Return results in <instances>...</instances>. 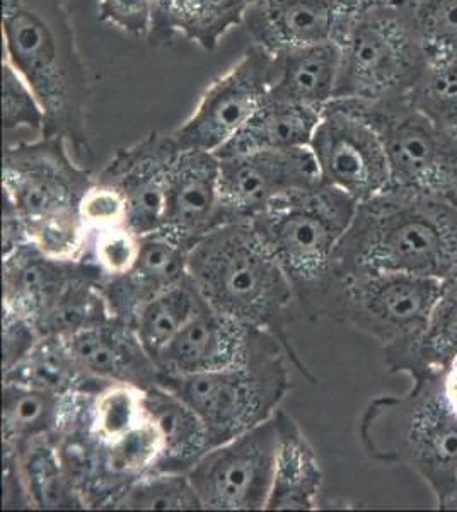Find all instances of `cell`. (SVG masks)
<instances>
[{
    "instance_id": "obj_23",
    "label": "cell",
    "mask_w": 457,
    "mask_h": 512,
    "mask_svg": "<svg viewBox=\"0 0 457 512\" xmlns=\"http://www.w3.org/2000/svg\"><path fill=\"white\" fill-rule=\"evenodd\" d=\"M55 448L84 509H110L132 483L111 470L106 444L91 431L89 408L55 439Z\"/></svg>"
},
{
    "instance_id": "obj_3",
    "label": "cell",
    "mask_w": 457,
    "mask_h": 512,
    "mask_svg": "<svg viewBox=\"0 0 457 512\" xmlns=\"http://www.w3.org/2000/svg\"><path fill=\"white\" fill-rule=\"evenodd\" d=\"M188 277L210 308L273 333L297 371L316 383L290 340V323L302 313L294 287L251 222H226L191 246Z\"/></svg>"
},
{
    "instance_id": "obj_7",
    "label": "cell",
    "mask_w": 457,
    "mask_h": 512,
    "mask_svg": "<svg viewBox=\"0 0 457 512\" xmlns=\"http://www.w3.org/2000/svg\"><path fill=\"white\" fill-rule=\"evenodd\" d=\"M444 292V280L405 272H374L336 282L330 318L381 344L384 364L396 373L417 347Z\"/></svg>"
},
{
    "instance_id": "obj_47",
    "label": "cell",
    "mask_w": 457,
    "mask_h": 512,
    "mask_svg": "<svg viewBox=\"0 0 457 512\" xmlns=\"http://www.w3.org/2000/svg\"><path fill=\"white\" fill-rule=\"evenodd\" d=\"M444 287L446 289H452V291H457V267L452 270V274L444 280Z\"/></svg>"
},
{
    "instance_id": "obj_4",
    "label": "cell",
    "mask_w": 457,
    "mask_h": 512,
    "mask_svg": "<svg viewBox=\"0 0 457 512\" xmlns=\"http://www.w3.org/2000/svg\"><path fill=\"white\" fill-rule=\"evenodd\" d=\"M442 373L411 379L401 396L374 398L360 419L359 436L372 460L417 473L435 506L452 511L457 492V417L442 393Z\"/></svg>"
},
{
    "instance_id": "obj_16",
    "label": "cell",
    "mask_w": 457,
    "mask_h": 512,
    "mask_svg": "<svg viewBox=\"0 0 457 512\" xmlns=\"http://www.w3.org/2000/svg\"><path fill=\"white\" fill-rule=\"evenodd\" d=\"M180 152L173 135L151 132L134 146L116 152L96 178L122 193L127 226L139 236L161 231L169 176Z\"/></svg>"
},
{
    "instance_id": "obj_40",
    "label": "cell",
    "mask_w": 457,
    "mask_h": 512,
    "mask_svg": "<svg viewBox=\"0 0 457 512\" xmlns=\"http://www.w3.org/2000/svg\"><path fill=\"white\" fill-rule=\"evenodd\" d=\"M140 250L142 236L135 233L127 224L91 233L89 256L103 270L106 279L127 274L139 260Z\"/></svg>"
},
{
    "instance_id": "obj_14",
    "label": "cell",
    "mask_w": 457,
    "mask_h": 512,
    "mask_svg": "<svg viewBox=\"0 0 457 512\" xmlns=\"http://www.w3.org/2000/svg\"><path fill=\"white\" fill-rule=\"evenodd\" d=\"M309 147L321 180L353 200L364 202L388 190V156L376 130L333 101L321 113Z\"/></svg>"
},
{
    "instance_id": "obj_45",
    "label": "cell",
    "mask_w": 457,
    "mask_h": 512,
    "mask_svg": "<svg viewBox=\"0 0 457 512\" xmlns=\"http://www.w3.org/2000/svg\"><path fill=\"white\" fill-rule=\"evenodd\" d=\"M176 0H152V28L147 40L154 47L168 45V21L169 14L173 11Z\"/></svg>"
},
{
    "instance_id": "obj_24",
    "label": "cell",
    "mask_w": 457,
    "mask_h": 512,
    "mask_svg": "<svg viewBox=\"0 0 457 512\" xmlns=\"http://www.w3.org/2000/svg\"><path fill=\"white\" fill-rule=\"evenodd\" d=\"M277 454L268 511H314L319 507L323 472L318 456L296 420L278 410Z\"/></svg>"
},
{
    "instance_id": "obj_9",
    "label": "cell",
    "mask_w": 457,
    "mask_h": 512,
    "mask_svg": "<svg viewBox=\"0 0 457 512\" xmlns=\"http://www.w3.org/2000/svg\"><path fill=\"white\" fill-rule=\"evenodd\" d=\"M287 355L210 373H159L157 384L180 396L207 425L214 446L272 419L289 393Z\"/></svg>"
},
{
    "instance_id": "obj_43",
    "label": "cell",
    "mask_w": 457,
    "mask_h": 512,
    "mask_svg": "<svg viewBox=\"0 0 457 512\" xmlns=\"http://www.w3.org/2000/svg\"><path fill=\"white\" fill-rule=\"evenodd\" d=\"M2 335H4V345H2L4 373L23 361L24 357L29 354V350L33 349L41 338L36 326L28 318L14 313L11 309H4V333Z\"/></svg>"
},
{
    "instance_id": "obj_11",
    "label": "cell",
    "mask_w": 457,
    "mask_h": 512,
    "mask_svg": "<svg viewBox=\"0 0 457 512\" xmlns=\"http://www.w3.org/2000/svg\"><path fill=\"white\" fill-rule=\"evenodd\" d=\"M277 454L275 415L210 449L186 473L207 511H263L272 492Z\"/></svg>"
},
{
    "instance_id": "obj_20",
    "label": "cell",
    "mask_w": 457,
    "mask_h": 512,
    "mask_svg": "<svg viewBox=\"0 0 457 512\" xmlns=\"http://www.w3.org/2000/svg\"><path fill=\"white\" fill-rule=\"evenodd\" d=\"M70 352L86 373L110 384H130L151 390L159 381V369L140 342L134 326L123 321H103L65 337Z\"/></svg>"
},
{
    "instance_id": "obj_15",
    "label": "cell",
    "mask_w": 457,
    "mask_h": 512,
    "mask_svg": "<svg viewBox=\"0 0 457 512\" xmlns=\"http://www.w3.org/2000/svg\"><path fill=\"white\" fill-rule=\"evenodd\" d=\"M220 159V197L226 222H251L277 198L321 183L311 147Z\"/></svg>"
},
{
    "instance_id": "obj_44",
    "label": "cell",
    "mask_w": 457,
    "mask_h": 512,
    "mask_svg": "<svg viewBox=\"0 0 457 512\" xmlns=\"http://www.w3.org/2000/svg\"><path fill=\"white\" fill-rule=\"evenodd\" d=\"M4 509H33L18 454L4 448Z\"/></svg>"
},
{
    "instance_id": "obj_8",
    "label": "cell",
    "mask_w": 457,
    "mask_h": 512,
    "mask_svg": "<svg viewBox=\"0 0 457 512\" xmlns=\"http://www.w3.org/2000/svg\"><path fill=\"white\" fill-rule=\"evenodd\" d=\"M369 123L388 156V188L429 193L457 207V139L444 134L408 96L357 101L333 99Z\"/></svg>"
},
{
    "instance_id": "obj_48",
    "label": "cell",
    "mask_w": 457,
    "mask_h": 512,
    "mask_svg": "<svg viewBox=\"0 0 457 512\" xmlns=\"http://www.w3.org/2000/svg\"><path fill=\"white\" fill-rule=\"evenodd\" d=\"M452 511H457V492H456V499H454V504H452Z\"/></svg>"
},
{
    "instance_id": "obj_31",
    "label": "cell",
    "mask_w": 457,
    "mask_h": 512,
    "mask_svg": "<svg viewBox=\"0 0 457 512\" xmlns=\"http://www.w3.org/2000/svg\"><path fill=\"white\" fill-rule=\"evenodd\" d=\"M16 454L33 509H84L53 441H38Z\"/></svg>"
},
{
    "instance_id": "obj_37",
    "label": "cell",
    "mask_w": 457,
    "mask_h": 512,
    "mask_svg": "<svg viewBox=\"0 0 457 512\" xmlns=\"http://www.w3.org/2000/svg\"><path fill=\"white\" fill-rule=\"evenodd\" d=\"M410 101L435 127L457 139V60L429 67Z\"/></svg>"
},
{
    "instance_id": "obj_38",
    "label": "cell",
    "mask_w": 457,
    "mask_h": 512,
    "mask_svg": "<svg viewBox=\"0 0 457 512\" xmlns=\"http://www.w3.org/2000/svg\"><path fill=\"white\" fill-rule=\"evenodd\" d=\"M106 448L111 470L123 480L134 482L137 478L156 472L162 454L161 434L149 417L127 436L106 444Z\"/></svg>"
},
{
    "instance_id": "obj_34",
    "label": "cell",
    "mask_w": 457,
    "mask_h": 512,
    "mask_svg": "<svg viewBox=\"0 0 457 512\" xmlns=\"http://www.w3.org/2000/svg\"><path fill=\"white\" fill-rule=\"evenodd\" d=\"M403 2L429 67L456 62L457 0Z\"/></svg>"
},
{
    "instance_id": "obj_17",
    "label": "cell",
    "mask_w": 457,
    "mask_h": 512,
    "mask_svg": "<svg viewBox=\"0 0 457 512\" xmlns=\"http://www.w3.org/2000/svg\"><path fill=\"white\" fill-rule=\"evenodd\" d=\"M226 224L220 197V159L215 152L181 151L169 176L159 233L190 251L215 227Z\"/></svg>"
},
{
    "instance_id": "obj_5",
    "label": "cell",
    "mask_w": 457,
    "mask_h": 512,
    "mask_svg": "<svg viewBox=\"0 0 457 512\" xmlns=\"http://www.w3.org/2000/svg\"><path fill=\"white\" fill-rule=\"evenodd\" d=\"M357 200L328 183L277 198L251 224L284 268L302 315L330 318L333 256L352 224Z\"/></svg>"
},
{
    "instance_id": "obj_35",
    "label": "cell",
    "mask_w": 457,
    "mask_h": 512,
    "mask_svg": "<svg viewBox=\"0 0 457 512\" xmlns=\"http://www.w3.org/2000/svg\"><path fill=\"white\" fill-rule=\"evenodd\" d=\"M110 509L198 511L203 506L186 473L154 472L130 483Z\"/></svg>"
},
{
    "instance_id": "obj_30",
    "label": "cell",
    "mask_w": 457,
    "mask_h": 512,
    "mask_svg": "<svg viewBox=\"0 0 457 512\" xmlns=\"http://www.w3.org/2000/svg\"><path fill=\"white\" fill-rule=\"evenodd\" d=\"M256 0H176L169 14L168 36L176 33L212 52L227 31L244 23V16Z\"/></svg>"
},
{
    "instance_id": "obj_22",
    "label": "cell",
    "mask_w": 457,
    "mask_h": 512,
    "mask_svg": "<svg viewBox=\"0 0 457 512\" xmlns=\"http://www.w3.org/2000/svg\"><path fill=\"white\" fill-rule=\"evenodd\" d=\"M94 395H57L26 384L4 381L2 441L12 451H23L38 441H53L79 419Z\"/></svg>"
},
{
    "instance_id": "obj_33",
    "label": "cell",
    "mask_w": 457,
    "mask_h": 512,
    "mask_svg": "<svg viewBox=\"0 0 457 512\" xmlns=\"http://www.w3.org/2000/svg\"><path fill=\"white\" fill-rule=\"evenodd\" d=\"M105 280L79 282L41 315L35 326L41 337H69L110 320V309L103 294Z\"/></svg>"
},
{
    "instance_id": "obj_12",
    "label": "cell",
    "mask_w": 457,
    "mask_h": 512,
    "mask_svg": "<svg viewBox=\"0 0 457 512\" xmlns=\"http://www.w3.org/2000/svg\"><path fill=\"white\" fill-rule=\"evenodd\" d=\"M273 55L251 45L238 64L210 84L173 139L180 151L217 152L238 134L272 86Z\"/></svg>"
},
{
    "instance_id": "obj_10",
    "label": "cell",
    "mask_w": 457,
    "mask_h": 512,
    "mask_svg": "<svg viewBox=\"0 0 457 512\" xmlns=\"http://www.w3.org/2000/svg\"><path fill=\"white\" fill-rule=\"evenodd\" d=\"M94 181L91 171L72 159L62 137L40 135L4 147V204L23 221L26 236L41 224L82 217V198Z\"/></svg>"
},
{
    "instance_id": "obj_32",
    "label": "cell",
    "mask_w": 457,
    "mask_h": 512,
    "mask_svg": "<svg viewBox=\"0 0 457 512\" xmlns=\"http://www.w3.org/2000/svg\"><path fill=\"white\" fill-rule=\"evenodd\" d=\"M457 357V291L446 289L430 316L429 326L417 347L401 362L396 373L411 379L442 373Z\"/></svg>"
},
{
    "instance_id": "obj_42",
    "label": "cell",
    "mask_w": 457,
    "mask_h": 512,
    "mask_svg": "<svg viewBox=\"0 0 457 512\" xmlns=\"http://www.w3.org/2000/svg\"><path fill=\"white\" fill-rule=\"evenodd\" d=\"M99 19L134 36H149L152 0H99Z\"/></svg>"
},
{
    "instance_id": "obj_36",
    "label": "cell",
    "mask_w": 457,
    "mask_h": 512,
    "mask_svg": "<svg viewBox=\"0 0 457 512\" xmlns=\"http://www.w3.org/2000/svg\"><path fill=\"white\" fill-rule=\"evenodd\" d=\"M147 419L145 391L130 384H108L91 398L89 425L105 444L122 439Z\"/></svg>"
},
{
    "instance_id": "obj_18",
    "label": "cell",
    "mask_w": 457,
    "mask_h": 512,
    "mask_svg": "<svg viewBox=\"0 0 457 512\" xmlns=\"http://www.w3.org/2000/svg\"><path fill=\"white\" fill-rule=\"evenodd\" d=\"M105 279L91 256L62 260L26 241L4 255V309H11L35 325L79 282Z\"/></svg>"
},
{
    "instance_id": "obj_39",
    "label": "cell",
    "mask_w": 457,
    "mask_h": 512,
    "mask_svg": "<svg viewBox=\"0 0 457 512\" xmlns=\"http://www.w3.org/2000/svg\"><path fill=\"white\" fill-rule=\"evenodd\" d=\"M2 105L6 135L21 128L35 130L41 135L47 118L45 110L35 91L7 60L2 62Z\"/></svg>"
},
{
    "instance_id": "obj_46",
    "label": "cell",
    "mask_w": 457,
    "mask_h": 512,
    "mask_svg": "<svg viewBox=\"0 0 457 512\" xmlns=\"http://www.w3.org/2000/svg\"><path fill=\"white\" fill-rule=\"evenodd\" d=\"M442 393L446 396L447 405L457 417V357L442 371Z\"/></svg>"
},
{
    "instance_id": "obj_21",
    "label": "cell",
    "mask_w": 457,
    "mask_h": 512,
    "mask_svg": "<svg viewBox=\"0 0 457 512\" xmlns=\"http://www.w3.org/2000/svg\"><path fill=\"white\" fill-rule=\"evenodd\" d=\"M188 277V250L161 233L142 236L139 260L127 274L108 277L103 294L111 318L134 326L140 309Z\"/></svg>"
},
{
    "instance_id": "obj_41",
    "label": "cell",
    "mask_w": 457,
    "mask_h": 512,
    "mask_svg": "<svg viewBox=\"0 0 457 512\" xmlns=\"http://www.w3.org/2000/svg\"><path fill=\"white\" fill-rule=\"evenodd\" d=\"M81 216L89 233H96L108 227L127 224L128 210L125 198L115 188L94 181L81 202Z\"/></svg>"
},
{
    "instance_id": "obj_13",
    "label": "cell",
    "mask_w": 457,
    "mask_h": 512,
    "mask_svg": "<svg viewBox=\"0 0 457 512\" xmlns=\"http://www.w3.org/2000/svg\"><path fill=\"white\" fill-rule=\"evenodd\" d=\"M278 355L289 357L273 333L222 315L205 304L164 350L156 366L161 374L185 376L244 366Z\"/></svg>"
},
{
    "instance_id": "obj_26",
    "label": "cell",
    "mask_w": 457,
    "mask_h": 512,
    "mask_svg": "<svg viewBox=\"0 0 457 512\" xmlns=\"http://www.w3.org/2000/svg\"><path fill=\"white\" fill-rule=\"evenodd\" d=\"M145 408L162 439L156 472L188 473L214 448L202 417L180 396L156 384L145 391Z\"/></svg>"
},
{
    "instance_id": "obj_19",
    "label": "cell",
    "mask_w": 457,
    "mask_h": 512,
    "mask_svg": "<svg viewBox=\"0 0 457 512\" xmlns=\"http://www.w3.org/2000/svg\"><path fill=\"white\" fill-rule=\"evenodd\" d=\"M253 45L280 53L335 41L340 24L338 0H256L244 16Z\"/></svg>"
},
{
    "instance_id": "obj_6",
    "label": "cell",
    "mask_w": 457,
    "mask_h": 512,
    "mask_svg": "<svg viewBox=\"0 0 457 512\" xmlns=\"http://www.w3.org/2000/svg\"><path fill=\"white\" fill-rule=\"evenodd\" d=\"M336 38L342 69L335 99L381 101L417 88L429 62L403 0H342Z\"/></svg>"
},
{
    "instance_id": "obj_28",
    "label": "cell",
    "mask_w": 457,
    "mask_h": 512,
    "mask_svg": "<svg viewBox=\"0 0 457 512\" xmlns=\"http://www.w3.org/2000/svg\"><path fill=\"white\" fill-rule=\"evenodd\" d=\"M4 381L57 395H96L110 384L82 369L64 337H41L23 361L4 373Z\"/></svg>"
},
{
    "instance_id": "obj_25",
    "label": "cell",
    "mask_w": 457,
    "mask_h": 512,
    "mask_svg": "<svg viewBox=\"0 0 457 512\" xmlns=\"http://www.w3.org/2000/svg\"><path fill=\"white\" fill-rule=\"evenodd\" d=\"M342 48L335 41L297 48L273 57L268 94L323 111L335 99Z\"/></svg>"
},
{
    "instance_id": "obj_1",
    "label": "cell",
    "mask_w": 457,
    "mask_h": 512,
    "mask_svg": "<svg viewBox=\"0 0 457 512\" xmlns=\"http://www.w3.org/2000/svg\"><path fill=\"white\" fill-rule=\"evenodd\" d=\"M456 267V205L429 193L396 188L357 204L333 256L336 282L374 272L446 280Z\"/></svg>"
},
{
    "instance_id": "obj_27",
    "label": "cell",
    "mask_w": 457,
    "mask_h": 512,
    "mask_svg": "<svg viewBox=\"0 0 457 512\" xmlns=\"http://www.w3.org/2000/svg\"><path fill=\"white\" fill-rule=\"evenodd\" d=\"M321 113L323 111L311 106L268 94L253 117L217 152V156L231 158L248 152L309 147Z\"/></svg>"
},
{
    "instance_id": "obj_29",
    "label": "cell",
    "mask_w": 457,
    "mask_h": 512,
    "mask_svg": "<svg viewBox=\"0 0 457 512\" xmlns=\"http://www.w3.org/2000/svg\"><path fill=\"white\" fill-rule=\"evenodd\" d=\"M205 304L190 277H185L140 309L135 320V332L154 362L173 344L174 338L185 330Z\"/></svg>"
},
{
    "instance_id": "obj_2",
    "label": "cell",
    "mask_w": 457,
    "mask_h": 512,
    "mask_svg": "<svg viewBox=\"0 0 457 512\" xmlns=\"http://www.w3.org/2000/svg\"><path fill=\"white\" fill-rule=\"evenodd\" d=\"M2 38L4 60L28 82L45 110L41 135L62 137L79 163H93L87 134L91 89L64 2L2 0Z\"/></svg>"
}]
</instances>
